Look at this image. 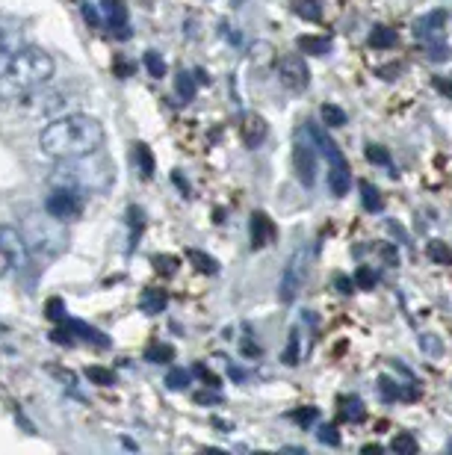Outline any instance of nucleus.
<instances>
[{
    "instance_id": "obj_1",
    "label": "nucleus",
    "mask_w": 452,
    "mask_h": 455,
    "mask_svg": "<svg viewBox=\"0 0 452 455\" xmlns=\"http://www.w3.org/2000/svg\"><path fill=\"white\" fill-rule=\"evenodd\" d=\"M104 125L98 118L83 115V113H69L50 122L38 133V148L50 160H71V157H86L104 148Z\"/></svg>"
},
{
    "instance_id": "obj_2",
    "label": "nucleus",
    "mask_w": 452,
    "mask_h": 455,
    "mask_svg": "<svg viewBox=\"0 0 452 455\" xmlns=\"http://www.w3.org/2000/svg\"><path fill=\"white\" fill-rule=\"evenodd\" d=\"M50 77H53L50 53H45L42 48L24 45L3 69V74H0V101L18 104L21 98L30 95V92L48 86Z\"/></svg>"
},
{
    "instance_id": "obj_3",
    "label": "nucleus",
    "mask_w": 452,
    "mask_h": 455,
    "mask_svg": "<svg viewBox=\"0 0 452 455\" xmlns=\"http://www.w3.org/2000/svg\"><path fill=\"white\" fill-rule=\"evenodd\" d=\"M65 222L50 216L48 210H27L18 231L27 243V251H30V263L45 266L50 260H57L59 254L65 251Z\"/></svg>"
},
{
    "instance_id": "obj_4",
    "label": "nucleus",
    "mask_w": 452,
    "mask_h": 455,
    "mask_svg": "<svg viewBox=\"0 0 452 455\" xmlns=\"http://www.w3.org/2000/svg\"><path fill=\"white\" fill-rule=\"evenodd\" d=\"M53 186H65V190L77 192H101L113 183V166L104 163L95 154L86 157H71V160H57V169L50 175Z\"/></svg>"
},
{
    "instance_id": "obj_5",
    "label": "nucleus",
    "mask_w": 452,
    "mask_h": 455,
    "mask_svg": "<svg viewBox=\"0 0 452 455\" xmlns=\"http://www.w3.org/2000/svg\"><path fill=\"white\" fill-rule=\"evenodd\" d=\"M304 278H308V251L296 248V251L290 254L287 266H284L281 281H278V299H281L284 304L296 302L299 290H302V284H304Z\"/></svg>"
},
{
    "instance_id": "obj_6",
    "label": "nucleus",
    "mask_w": 452,
    "mask_h": 455,
    "mask_svg": "<svg viewBox=\"0 0 452 455\" xmlns=\"http://www.w3.org/2000/svg\"><path fill=\"white\" fill-rule=\"evenodd\" d=\"M62 92H50V89H36V92H30L27 98H21L18 101V106L21 110L30 115V118H59V115H65L62 110H65V104H62Z\"/></svg>"
},
{
    "instance_id": "obj_7",
    "label": "nucleus",
    "mask_w": 452,
    "mask_h": 455,
    "mask_svg": "<svg viewBox=\"0 0 452 455\" xmlns=\"http://www.w3.org/2000/svg\"><path fill=\"white\" fill-rule=\"evenodd\" d=\"M45 210L50 213V216L62 219V222L77 219L80 210H83V192L65 190V186H53V192L45 198Z\"/></svg>"
},
{
    "instance_id": "obj_8",
    "label": "nucleus",
    "mask_w": 452,
    "mask_h": 455,
    "mask_svg": "<svg viewBox=\"0 0 452 455\" xmlns=\"http://www.w3.org/2000/svg\"><path fill=\"white\" fill-rule=\"evenodd\" d=\"M278 80L290 89V92H304L311 86V69L299 53H287L278 59Z\"/></svg>"
},
{
    "instance_id": "obj_9",
    "label": "nucleus",
    "mask_w": 452,
    "mask_h": 455,
    "mask_svg": "<svg viewBox=\"0 0 452 455\" xmlns=\"http://www.w3.org/2000/svg\"><path fill=\"white\" fill-rule=\"evenodd\" d=\"M349 183H352V172H349V160L340 154V148L334 154H328V190L331 195L343 198L349 192Z\"/></svg>"
},
{
    "instance_id": "obj_10",
    "label": "nucleus",
    "mask_w": 452,
    "mask_h": 455,
    "mask_svg": "<svg viewBox=\"0 0 452 455\" xmlns=\"http://www.w3.org/2000/svg\"><path fill=\"white\" fill-rule=\"evenodd\" d=\"M292 169H296V178L304 186L316 183V151H313V145L296 142V148H292Z\"/></svg>"
},
{
    "instance_id": "obj_11",
    "label": "nucleus",
    "mask_w": 452,
    "mask_h": 455,
    "mask_svg": "<svg viewBox=\"0 0 452 455\" xmlns=\"http://www.w3.org/2000/svg\"><path fill=\"white\" fill-rule=\"evenodd\" d=\"M0 248H3L9 258H12V266H27L30 263V251H27V243L18 227H9V225H0Z\"/></svg>"
},
{
    "instance_id": "obj_12",
    "label": "nucleus",
    "mask_w": 452,
    "mask_h": 455,
    "mask_svg": "<svg viewBox=\"0 0 452 455\" xmlns=\"http://www.w3.org/2000/svg\"><path fill=\"white\" fill-rule=\"evenodd\" d=\"M275 234H278V227L263 210L251 213V248H266L275 239Z\"/></svg>"
},
{
    "instance_id": "obj_13",
    "label": "nucleus",
    "mask_w": 452,
    "mask_h": 455,
    "mask_svg": "<svg viewBox=\"0 0 452 455\" xmlns=\"http://www.w3.org/2000/svg\"><path fill=\"white\" fill-rule=\"evenodd\" d=\"M239 133H243V142L248 148H257V145L266 139V133H269V125H266V118L257 115V113H248L243 115V125H239Z\"/></svg>"
},
{
    "instance_id": "obj_14",
    "label": "nucleus",
    "mask_w": 452,
    "mask_h": 455,
    "mask_svg": "<svg viewBox=\"0 0 452 455\" xmlns=\"http://www.w3.org/2000/svg\"><path fill=\"white\" fill-rule=\"evenodd\" d=\"M446 18H449V12H446V9H435V12H429V15H423V18L414 21V33H417L420 38L441 36Z\"/></svg>"
},
{
    "instance_id": "obj_15",
    "label": "nucleus",
    "mask_w": 452,
    "mask_h": 455,
    "mask_svg": "<svg viewBox=\"0 0 452 455\" xmlns=\"http://www.w3.org/2000/svg\"><path fill=\"white\" fill-rule=\"evenodd\" d=\"M21 33L12 30V27H0V74H3V69L12 62V57L21 50Z\"/></svg>"
},
{
    "instance_id": "obj_16",
    "label": "nucleus",
    "mask_w": 452,
    "mask_h": 455,
    "mask_svg": "<svg viewBox=\"0 0 452 455\" xmlns=\"http://www.w3.org/2000/svg\"><path fill=\"white\" fill-rule=\"evenodd\" d=\"M296 48L302 53H311V57H323V53H328V48H331V38L328 36H299Z\"/></svg>"
},
{
    "instance_id": "obj_17",
    "label": "nucleus",
    "mask_w": 452,
    "mask_h": 455,
    "mask_svg": "<svg viewBox=\"0 0 452 455\" xmlns=\"http://www.w3.org/2000/svg\"><path fill=\"white\" fill-rule=\"evenodd\" d=\"M101 6L106 12V21H110L113 30H122V27H127V6L122 4V0H101Z\"/></svg>"
},
{
    "instance_id": "obj_18",
    "label": "nucleus",
    "mask_w": 452,
    "mask_h": 455,
    "mask_svg": "<svg viewBox=\"0 0 452 455\" xmlns=\"http://www.w3.org/2000/svg\"><path fill=\"white\" fill-rule=\"evenodd\" d=\"M65 328H69L71 334H80V337L92 340L95 346H110V340H106L98 328H92V326H86V323H77V319H65Z\"/></svg>"
},
{
    "instance_id": "obj_19",
    "label": "nucleus",
    "mask_w": 452,
    "mask_h": 455,
    "mask_svg": "<svg viewBox=\"0 0 452 455\" xmlns=\"http://www.w3.org/2000/svg\"><path fill=\"white\" fill-rule=\"evenodd\" d=\"M186 258H190V263L195 266L198 272L202 275H216L219 272V263L210 258V254H204V251H198V248H190L186 251Z\"/></svg>"
},
{
    "instance_id": "obj_20",
    "label": "nucleus",
    "mask_w": 452,
    "mask_h": 455,
    "mask_svg": "<svg viewBox=\"0 0 452 455\" xmlns=\"http://www.w3.org/2000/svg\"><path fill=\"white\" fill-rule=\"evenodd\" d=\"M166 302H169V296L163 290H145L142 293V299H139V307L145 314H160L166 307Z\"/></svg>"
},
{
    "instance_id": "obj_21",
    "label": "nucleus",
    "mask_w": 452,
    "mask_h": 455,
    "mask_svg": "<svg viewBox=\"0 0 452 455\" xmlns=\"http://www.w3.org/2000/svg\"><path fill=\"white\" fill-rule=\"evenodd\" d=\"M361 198H364V207L367 210H372V213H381L384 210V198H381V192L369 181H361Z\"/></svg>"
},
{
    "instance_id": "obj_22",
    "label": "nucleus",
    "mask_w": 452,
    "mask_h": 455,
    "mask_svg": "<svg viewBox=\"0 0 452 455\" xmlns=\"http://www.w3.org/2000/svg\"><path fill=\"white\" fill-rule=\"evenodd\" d=\"M369 45L379 48V50H388L396 45V30H390V27H376V30L369 33Z\"/></svg>"
},
{
    "instance_id": "obj_23",
    "label": "nucleus",
    "mask_w": 452,
    "mask_h": 455,
    "mask_svg": "<svg viewBox=\"0 0 452 455\" xmlns=\"http://www.w3.org/2000/svg\"><path fill=\"white\" fill-rule=\"evenodd\" d=\"M319 115H323V122L328 127H343L346 125V110H343V106H337V104H323Z\"/></svg>"
},
{
    "instance_id": "obj_24",
    "label": "nucleus",
    "mask_w": 452,
    "mask_h": 455,
    "mask_svg": "<svg viewBox=\"0 0 452 455\" xmlns=\"http://www.w3.org/2000/svg\"><path fill=\"white\" fill-rule=\"evenodd\" d=\"M420 449V444H417V438L411 435V432H399L396 438H393V452H402V455H414Z\"/></svg>"
},
{
    "instance_id": "obj_25",
    "label": "nucleus",
    "mask_w": 452,
    "mask_h": 455,
    "mask_svg": "<svg viewBox=\"0 0 452 455\" xmlns=\"http://www.w3.org/2000/svg\"><path fill=\"white\" fill-rule=\"evenodd\" d=\"M195 89H198V80L192 74H178V95L183 98V104H190L195 98Z\"/></svg>"
},
{
    "instance_id": "obj_26",
    "label": "nucleus",
    "mask_w": 452,
    "mask_h": 455,
    "mask_svg": "<svg viewBox=\"0 0 452 455\" xmlns=\"http://www.w3.org/2000/svg\"><path fill=\"white\" fill-rule=\"evenodd\" d=\"M86 379H89L92 384L110 387V384H115V372L106 370V367H89V370H86Z\"/></svg>"
},
{
    "instance_id": "obj_27",
    "label": "nucleus",
    "mask_w": 452,
    "mask_h": 455,
    "mask_svg": "<svg viewBox=\"0 0 452 455\" xmlns=\"http://www.w3.org/2000/svg\"><path fill=\"white\" fill-rule=\"evenodd\" d=\"M355 284L358 290H372L379 284V275L369 270V266H358V272H355Z\"/></svg>"
},
{
    "instance_id": "obj_28",
    "label": "nucleus",
    "mask_w": 452,
    "mask_h": 455,
    "mask_svg": "<svg viewBox=\"0 0 452 455\" xmlns=\"http://www.w3.org/2000/svg\"><path fill=\"white\" fill-rule=\"evenodd\" d=\"M171 358H175V349H171V346H166V343H157V346H151V349H148V360H151V364H169Z\"/></svg>"
},
{
    "instance_id": "obj_29",
    "label": "nucleus",
    "mask_w": 452,
    "mask_h": 455,
    "mask_svg": "<svg viewBox=\"0 0 452 455\" xmlns=\"http://www.w3.org/2000/svg\"><path fill=\"white\" fill-rule=\"evenodd\" d=\"M136 148V157H139V166H142V175H154V157H151V151H148V145L145 142H136L133 145Z\"/></svg>"
},
{
    "instance_id": "obj_30",
    "label": "nucleus",
    "mask_w": 452,
    "mask_h": 455,
    "mask_svg": "<svg viewBox=\"0 0 452 455\" xmlns=\"http://www.w3.org/2000/svg\"><path fill=\"white\" fill-rule=\"evenodd\" d=\"M145 69H148L151 77H166V62H163V57H160V53H154V50L145 53Z\"/></svg>"
},
{
    "instance_id": "obj_31",
    "label": "nucleus",
    "mask_w": 452,
    "mask_h": 455,
    "mask_svg": "<svg viewBox=\"0 0 452 455\" xmlns=\"http://www.w3.org/2000/svg\"><path fill=\"white\" fill-rule=\"evenodd\" d=\"M343 405H346V411H343V417H346V420H352V423L364 420V405H361V399H358V396L343 399Z\"/></svg>"
},
{
    "instance_id": "obj_32",
    "label": "nucleus",
    "mask_w": 452,
    "mask_h": 455,
    "mask_svg": "<svg viewBox=\"0 0 452 455\" xmlns=\"http://www.w3.org/2000/svg\"><path fill=\"white\" fill-rule=\"evenodd\" d=\"M192 376L186 370H169V376H166V384L171 387V391H183V387H190Z\"/></svg>"
},
{
    "instance_id": "obj_33",
    "label": "nucleus",
    "mask_w": 452,
    "mask_h": 455,
    "mask_svg": "<svg viewBox=\"0 0 452 455\" xmlns=\"http://www.w3.org/2000/svg\"><path fill=\"white\" fill-rule=\"evenodd\" d=\"M302 360V355H299V328L290 334V343H287V352H284V364H290V367H296Z\"/></svg>"
},
{
    "instance_id": "obj_34",
    "label": "nucleus",
    "mask_w": 452,
    "mask_h": 455,
    "mask_svg": "<svg viewBox=\"0 0 452 455\" xmlns=\"http://www.w3.org/2000/svg\"><path fill=\"white\" fill-rule=\"evenodd\" d=\"M367 160H369V163H379V166H390V154L384 151V148H379V145H369V148H367Z\"/></svg>"
},
{
    "instance_id": "obj_35",
    "label": "nucleus",
    "mask_w": 452,
    "mask_h": 455,
    "mask_svg": "<svg viewBox=\"0 0 452 455\" xmlns=\"http://www.w3.org/2000/svg\"><path fill=\"white\" fill-rule=\"evenodd\" d=\"M316 438L323 440V444H328V447H340V435H337L334 426H323V429L316 432Z\"/></svg>"
},
{
    "instance_id": "obj_36",
    "label": "nucleus",
    "mask_w": 452,
    "mask_h": 455,
    "mask_svg": "<svg viewBox=\"0 0 452 455\" xmlns=\"http://www.w3.org/2000/svg\"><path fill=\"white\" fill-rule=\"evenodd\" d=\"M48 316L53 319V323H65V319H69V316H65V304L59 299H50L48 302Z\"/></svg>"
},
{
    "instance_id": "obj_37",
    "label": "nucleus",
    "mask_w": 452,
    "mask_h": 455,
    "mask_svg": "<svg viewBox=\"0 0 452 455\" xmlns=\"http://www.w3.org/2000/svg\"><path fill=\"white\" fill-rule=\"evenodd\" d=\"M296 12L308 21H319V9H316V0H304V4L296 6Z\"/></svg>"
},
{
    "instance_id": "obj_38",
    "label": "nucleus",
    "mask_w": 452,
    "mask_h": 455,
    "mask_svg": "<svg viewBox=\"0 0 452 455\" xmlns=\"http://www.w3.org/2000/svg\"><path fill=\"white\" fill-rule=\"evenodd\" d=\"M334 287H337L340 293H355V287H358V284H355L352 278H346V275H337V278H334Z\"/></svg>"
},
{
    "instance_id": "obj_39",
    "label": "nucleus",
    "mask_w": 452,
    "mask_h": 455,
    "mask_svg": "<svg viewBox=\"0 0 452 455\" xmlns=\"http://www.w3.org/2000/svg\"><path fill=\"white\" fill-rule=\"evenodd\" d=\"M313 417H316V408H304V411L292 414V420H296V423H311Z\"/></svg>"
},
{
    "instance_id": "obj_40",
    "label": "nucleus",
    "mask_w": 452,
    "mask_h": 455,
    "mask_svg": "<svg viewBox=\"0 0 452 455\" xmlns=\"http://www.w3.org/2000/svg\"><path fill=\"white\" fill-rule=\"evenodd\" d=\"M429 254H432L435 260H446V258H452V254H449L446 248H441V246H437V243H432V246H429Z\"/></svg>"
},
{
    "instance_id": "obj_41",
    "label": "nucleus",
    "mask_w": 452,
    "mask_h": 455,
    "mask_svg": "<svg viewBox=\"0 0 452 455\" xmlns=\"http://www.w3.org/2000/svg\"><path fill=\"white\" fill-rule=\"evenodd\" d=\"M9 270H12V258H9V254H6L3 248H0V278H3Z\"/></svg>"
},
{
    "instance_id": "obj_42",
    "label": "nucleus",
    "mask_w": 452,
    "mask_h": 455,
    "mask_svg": "<svg viewBox=\"0 0 452 455\" xmlns=\"http://www.w3.org/2000/svg\"><path fill=\"white\" fill-rule=\"evenodd\" d=\"M195 372H198V376H202L204 382H210V387H219V379H216V376H213V372H210V370H204V367H195Z\"/></svg>"
},
{
    "instance_id": "obj_43",
    "label": "nucleus",
    "mask_w": 452,
    "mask_h": 455,
    "mask_svg": "<svg viewBox=\"0 0 452 455\" xmlns=\"http://www.w3.org/2000/svg\"><path fill=\"white\" fill-rule=\"evenodd\" d=\"M83 18H86V21L92 24V27H98V24H101V18H98V12H95V9H92L89 4L83 6Z\"/></svg>"
},
{
    "instance_id": "obj_44",
    "label": "nucleus",
    "mask_w": 452,
    "mask_h": 455,
    "mask_svg": "<svg viewBox=\"0 0 452 455\" xmlns=\"http://www.w3.org/2000/svg\"><path fill=\"white\" fill-rule=\"evenodd\" d=\"M435 86H437V89H444L446 95H452V80H435Z\"/></svg>"
},
{
    "instance_id": "obj_45",
    "label": "nucleus",
    "mask_w": 452,
    "mask_h": 455,
    "mask_svg": "<svg viewBox=\"0 0 452 455\" xmlns=\"http://www.w3.org/2000/svg\"><path fill=\"white\" fill-rule=\"evenodd\" d=\"M198 402H219L216 393H198Z\"/></svg>"
},
{
    "instance_id": "obj_46",
    "label": "nucleus",
    "mask_w": 452,
    "mask_h": 455,
    "mask_svg": "<svg viewBox=\"0 0 452 455\" xmlns=\"http://www.w3.org/2000/svg\"><path fill=\"white\" fill-rule=\"evenodd\" d=\"M364 452H381V447H379V444H367Z\"/></svg>"
},
{
    "instance_id": "obj_47",
    "label": "nucleus",
    "mask_w": 452,
    "mask_h": 455,
    "mask_svg": "<svg viewBox=\"0 0 452 455\" xmlns=\"http://www.w3.org/2000/svg\"><path fill=\"white\" fill-rule=\"evenodd\" d=\"M449 449H452V447H449Z\"/></svg>"
}]
</instances>
